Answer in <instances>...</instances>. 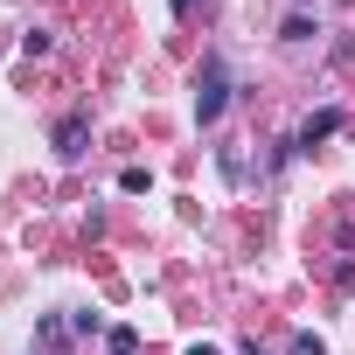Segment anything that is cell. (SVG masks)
<instances>
[{
  "label": "cell",
  "mask_w": 355,
  "mask_h": 355,
  "mask_svg": "<svg viewBox=\"0 0 355 355\" xmlns=\"http://www.w3.org/2000/svg\"><path fill=\"white\" fill-rule=\"evenodd\" d=\"M223 105H230V63L223 56H202V70H196V119L216 125Z\"/></svg>",
  "instance_id": "6da1fadb"
},
{
  "label": "cell",
  "mask_w": 355,
  "mask_h": 355,
  "mask_svg": "<svg viewBox=\"0 0 355 355\" xmlns=\"http://www.w3.org/2000/svg\"><path fill=\"white\" fill-rule=\"evenodd\" d=\"M293 355H327V341L320 334H293Z\"/></svg>",
  "instance_id": "ba28073f"
},
{
  "label": "cell",
  "mask_w": 355,
  "mask_h": 355,
  "mask_svg": "<svg viewBox=\"0 0 355 355\" xmlns=\"http://www.w3.org/2000/svg\"><path fill=\"white\" fill-rule=\"evenodd\" d=\"M334 125H341V112H334V105H327V112H313V119L300 125V146H320V139H327Z\"/></svg>",
  "instance_id": "3957f363"
},
{
  "label": "cell",
  "mask_w": 355,
  "mask_h": 355,
  "mask_svg": "<svg viewBox=\"0 0 355 355\" xmlns=\"http://www.w3.org/2000/svg\"><path fill=\"white\" fill-rule=\"evenodd\" d=\"M189 355H216V348H209V341H196V348H189Z\"/></svg>",
  "instance_id": "9c48e42d"
},
{
  "label": "cell",
  "mask_w": 355,
  "mask_h": 355,
  "mask_svg": "<svg viewBox=\"0 0 355 355\" xmlns=\"http://www.w3.org/2000/svg\"><path fill=\"white\" fill-rule=\"evenodd\" d=\"M119 189H125V196H146V189H153V174H146V167H125V174H119Z\"/></svg>",
  "instance_id": "5b68a950"
},
{
  "label": "cell",
  "mask_w": 355,
  "mask_h": 355,
  "mask_svg": "<svg viewBox=\"0 0 355 355\" xmlns=\"http://www.w3.org/2000/svg\"><path fill=\"white\" fill-rule=\"evenodd\" d=\"M279 35H286V42H306V35H313V21H306V15H286V28H279Z\"/></svg>",
  "instance_id": "8992f818"
},
{
  "label": "cell",
  "mask_w": 355,
  "mask_h": 355,
  "mask_svg": "<svg viewBox=\"0 0 355 355\" xmlns=\"http://www.w3.org/2000/svg\"><path fill=\"white\" fill-rule=\"evenodd\" d=\"M35 341H42V355H63L70 327H63V320H35Z\"/></svg>",
  "instance_id": "277c9868"
},
{
  "label": "cell",
  "mask_w": 355,
  "mask_h": 355,
  "mask_svg": "<svg viewBox=\"0 0 355 355\" xmlns=\"http://www.w3.org/2000/svg\"><path fill=\"white\" fill-rule=\"evenodd\" d=\"M84 146H91V112H70V119L56 125V153H63V160H84Z\"/></svg>",
  "instance_id": "7a4b0ae2"
},
{
  "label": "cell",
  "mask_w": 355,
  "mask_h": 355,
  "mask_svg": "<svg viewBox=\"0 0 355 355\" xmlns=\"http://www.w3.org/2000/svg\"><path fill=\"white\" fill-rule=\"evenodd\" d=\"M112 355H139V334L132 327H112Z\"/></svg>",
  "instance_id": "52a82bcc"
}]
</instances>
